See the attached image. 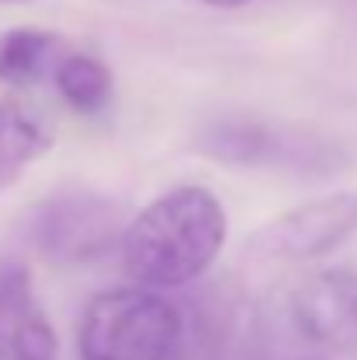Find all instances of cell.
Segmentation results:
<instances>
[{
    "label": "cell",
    "mask_w": 357,
    "mask_h": 360,
    "mask_svg": "<svg viewBox=\"0 0 357 360\" xmlns=\"http://www.w3.org/2000/svg\"><path fill=\"white\" fill-rule=\"evenodd\" d=\"M123 214L99 193H56L28 217V238L53 266H88L123 241Z\"/></svg>",
    "instance_id": "cell-3"
},
{
    "label": "cell",
    "mask_w": 357,
    "mask_h": 360,
    "mask_svg": "<svg viewBox=\"0 0 357 360\" xmlns=\"http://www.w3.org/2000/svg\"><path fill=\"white\" fill-rule=\"evenodd\" d=\"M4 4H25V0H4Z\"/></svg>",
    "instance_id": "cell-11"
},
{
    "label": "cell",
    "mask_w": 357,
    "mask_h": 360,
    "mask_svg": "<svg viewBox=\"0 0 357 360\" xmlns=\"http://www.w3.org/2000/svg\"><path fill=\"white\" fill-rule=\"evenodd\" d=\"M298 333L333 354H357V276L347 269L308 273L291 294Z\"/></svg>",
    "instance_id": "cell-5"
},
{
    "label": "cell",
    "mask_w": 357,
    "mask_h": 360,
    "mask_svg": "<svg viewBox=\"0 0 357 360\" xmlns=\"http://www.w3.org/2000/svg\"><path fill=\"white\" fill-rule=\"evenodd\" d=\"M81 360H186V322L154 287L95 294L77 326Z\"/></svg>",
    "instance_id": "cell-2"
},
{
    "label": "cell",
    "mask_w": 357,
    "mask_h": 360,
    "mask_svg": "<svg viewBox=\"0 0 357 360\" xmlns=\"http://www.w3.org/2000/svg\"><path fill=\"white\" fill-rule=\"evenodd\" d=\"M53 84L60 91V98L84 112V116H95L109 105L113 98V70L92 56V53H77V49H67L63 60L56 63L53 70Z\"/></svg>",
    "instance_id": "cell-9"
},
{
    "label": "cell",
    "mask_w": 357,
    "mask_h": 360,
    "mask_svg": "<svg viewBox=\"0 0 357 360\" xmlns=\"http://www.w3.org/2000/svg\"><path fill=\"white\" fill-rule=\"evenodd\" d=\"M49 147H53L49 122L25 102L0 98V193L11 189Z\"/></svg>",
    "instance_id": "cell-7"
},
{
    "label": "cell",
    "mask_w": 357,
    "mask_h": 360,
    "mask_svg": "<svg viewBox=\"0 0 357 360\" xmlns=\"http://www.w3.org/2000/svg\"><path fill=\"white\" fill-rule=\"evenodd\" d=\"M203 4H211V7H242L249 0H203Z\"/></svg>",
    "instance_id": "cell-10"
},
{
    "label": "cell",
    "mask_w": 357,
    "mask_h": 360,
    "mask_svg": "<svg viewBox=\"0 0 357 360\" xmlns=\"http://www.w3.org/2000/svg\"><path fill=\"white\" fill-rule=\"evenodd\" d=\"M357 231V193H333L284 210L252 235V252L284 262L319 259Z\"/></svg>",
    "instance_id": "cell-4"
},
{
    "label": "cell",
    "mask_w": 357,
    "mask_h": 360,
    "mask_svg": "<svg viewBox=\"0 0 357 360\" xmlns=\"http://www.w3.org/2000/svg\"><path fill=\"white\" fill-rule=\"evenodd\" d=\"M67 42L46 28H7L0 32V84L32 88L53 77Z\"/></svg>",
    "instance_id": "cell-8"
},
{
    "label": "cell",
    "mask_w": 357,
    "mask_h": 360,
    "mask_svg": "<svg viewBox=\"0 0 357 360\" xmlns=\"http://www.w3.org/2000/svg\"><path fill=\"white\" fill-rule=\"evenodd\" d=\"M60 343L18 259L0 262V360H56Z\"/></svg>",
    "instance_id": "cell-6"
},
{
    "label": "cell",
    "mask_w": 357,
    "mask_h": 360,
    "mask_svg": "<svg viewBox=\"0 0 357 360\" xmlns=\"http://www.w3.org/2000/svg\"><path fill=\"white\" fill-rule=\"evenodd\" d=\"M228 214L203 186H175L151 200L123 231V269L154 290L193 283L225 248Z\"/></svg>",
    "instance_id": "cell-1"
}]
</instances>
